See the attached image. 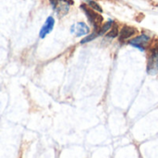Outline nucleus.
Instances as JSON below:
<instances>
[{"label":"nucleus","mask_w":158,"mask_h":158,"mask_svg":"<svg viewBox=\"0 0 158 158\" xmlns=\"http://www.w3.org/2000/svg\"><path fill=\"white\" fill-rule=\"evenodd\" d=\"M81 8L83 10L84 14L86 15V17H87V19L89 20V22L94 26V31H97L100 28V26L102 25V23H103V20H104L103 17L100 15V13L93 10L92 8H90L85 4L81 5Z\"/></svg>","instance_id":"1"},{"label":"nucleus","mask_w":158,"mask_h":158,"mask_svg":"<svg viewBox=\"0 0 158 158\" xmlns=\"http://www.w3.org/2000/svg\"><path fill=\"white\" fill-rule=\"evenodd\" d=\"M147 73L152 76L158 73V46L151 49V53L147 61Z\"/></svg>","instance_id":"2"},{"label":"nucleus","mask_w":158,"mask_h":158,"mask_svg":"<svg viewBox=\"0 0 158 158\" xmlns=\"http://www.w3.org/2000/svg\"><path fill=\"white\" fill-rule=\"evenodd\" d=\"M150 36L145 34V33H143V34H140L138 36H136L135 38L131 39V40H129L128 44H131V46L141 50V51H145L146 49V46L148 45V44L150 43Z\"/></svg>","instance_id":"3"},{"label":"nucleus","mask_w":158,"mask_h":158,"mask_svg":"<svg viewBox=\"0 0 158 158\" xmlns=\"http://www.w3.org/2000/svg\"><path fill=\"white\" fill-rule=\"evenodd\" d=\"M137 29L132 27V26H128V25H124L121 30L119 31V34H118V38L120 42H124L129 40L130 38H131L132 36H134L137 33Z\"/></svg>","instance_id":"4"},{"label":"nucleus","mask_w":158,"mask_h":158,"mask_svg":"<svg viewBox=\"0 0 158 158\" xmlns=\"http://www.w3.org/2000/svg\"><path fill=\"white\" fill-rule=\"evenodd\" d=\"M70 31L72 33H76V36L78 37H81L84 35L89 34L90 32V28L89 26L84 23V22H78L75 25H72L70 28Z\"/></svg>","instance_id":"5"},{"label":"nucleus","mask_w":158,"mask_h":158,"mask_svg":"<svg viewBox=\"0 0 158 158\" xmlns=\"http://www.w3.org/2000/svg\"><path fill=\"white\" fill-rule=\"evenodd\" d=\"M54 26H55V19L52 16H50V17H48L46 19L44 24L43 25V27H42V29L40 31V33H39L40 38L44 39V37L53 31Z\"/></svg>","instance_id":"6"},{"label":"nucleus","mask_w":158,"mask_h":158,"mask_svg":"<svg viewBox=\"0 0 158 158\" xmlns=\"http://www.w3.org/2000/svg\"><path fill=\"white\" fill-rule=\"evenodd\" d=\"M56 13H57V15H58V16H60V17H62V16L66 15V14L69 12V4H67V3H65V2L60 1V2L57 4V6H56Z\"/></svg>","instance_id":"7"},{"label":"nucleus","mask_w":158,"mask_h":158,"mask_svg":"<svg viewBox=\"0 0 158 158\" xmlns=\"http://www.w3.org/2000/svg\"><path fill=\"white\" fill-rule=\"evenodd\" d=\"M113 24H114V21H113L112 19H109L108 21H106V22H105L104 24H102V25L100 26V28L97 30L98 36H101V35L106 34V33L111 29V27L113 26Z\"/></svg>","instance_id":"8"},{"label":"nucleus","mask_w":158,"mask_h":158,"mask_svg":"<svg viewBox=\"0 0 158 158\" xmlns=\"http://www.w3.org/2000/svg\"><path fill=\"white\" fill-rule=\"evenodd\" d=\"M119 34V30H118V26L117 24H113V26L111 27V29L106 33V37L108 39H115L116 37H118Z\"/></svg>","instance_id":"9"},{"label":"nucleus","mask_w":158,"mask_h":158,"mask_svg":"<svg viewBox=\"0 0 158 158\" xmlns=\"http://www.w3.org/2000/svg\"><path fill=\"white\" fill-rule=\"evenodd\" d=\"M85 1H86V5L90 8H92L93 10H94V11H96L98 13H102L103 12L102 6L96 1H94V0H85Z\"/></svg>","instance_id":"10"},{"label":"nucleus","mask_w":158,"mask_h":158,"mask_svg":"<svg viewBox=\"0 0 158 158\" xmlns=\"http://www.w3.org/2000/svg\"><path fill=\"white\" fill-rule=\"evenodd\" d=\"M98 37V33H97V31H93L92 33H90L89 35H87V36H85L83 39H81V44H87V43H89V42H92L93 40H94V39H96Z\"/></svg>","instance_id":"11"},{"label":"nucleus","mask_w":158,"mask_h":158,"mask_svg":"<svg viewBox=\"0 0 158 158\" xmlns=\"http://www.w3.org/2000/svg\"><path fill=\"white\" fill-rule=\"evenodd\" d=\"M49 1H50V4L52 5V6L56 9V7L57 4H58L61 0H49Z\"/></svg>","instance_id":"12"}]
</instances>
